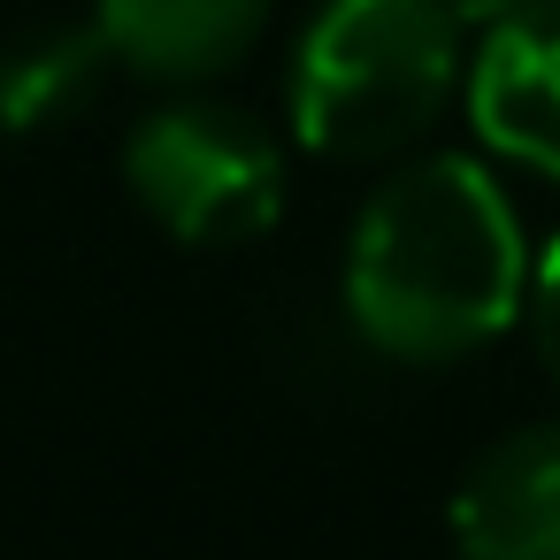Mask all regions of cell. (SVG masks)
Instances as JSON below:
<instances>
[{
    "mask_svg": "<svg viewBox=\"0 0 560 560\" xmlns=\"http://www.w3.org/2000/svg\"><path fill=\"white\" fill-rule=\"evenodd\" d=\"M468 124L491 154L560 177V9L491 24L468 62Z\"/></svg>",
    "mask_w": 560,
    "mask_h": 560,
    "instance_id": "obj_5",
    "label": "cell"
},
{
    "mask_svg": "<svg viewBox=\"0 0 560 560\" xmlns=\"http://www.w3.org/2000/svg\"><path fill=\"white\" fill-rule=\"evenodd\" d=\"M108 55L162 85L223 78L269 24V0H93Z\"/></svg>",
    "mask_w": 560,
    "mask_h": 560,
    "instance_id": "obj_6",
    "label": "cell"
},
{
    "mask_svg": "<svg viewBox=\"0 0 560 560\" xmlns=\"http://www.w3.org/2000/svg\"><path fill=\"white\" fill-rule=\"evenodd\" d=\"M460 9V24H476V32H491V24H522V16H552L560 0H453Z\"/></svg>",
    "mask_w": 560,
    "mask_h": 560,
    "instance_id": "obj_9",
    "label": "cell"
},
{
    "mask_svg": "<svg viewBox=\"0 0 560 560\" xmlns=\"http://www.w3.org/2000/svg\"><path fill=\"white\" fill-rule=\"evenodd\" d=\"M445 529L460 560H560V422L483 445L453 483Z\"/></svg>",
    "mask_w": 560,
    "mask_h": 560,
    "instance_id": "obj_4",
    "label": "cell"
},
{
    "mask_svg": "<svg viewBox=\"0 0 560 560\" xmlns=\"http://www.w3.org/2000/svg\"><path fill=\"white\" fill-rule=\"evenodd\" d=\"M108 39L101 24H55V32H32L0 55V124L9 131H55L70 124L78 108H93L101 78H108Z\"/></svg>",
    "mask_w": 560,
    "mask_h": 560,
    "instance_id": "obj_7",
    "label": "cell"
},
{
    "mask_svg": "<svg viewBox=\"0 0 560 560\" xmlns=\"http://www.w3.org/2000/svg\"><path fill=\"white\" fill-rule=\"evenodd\" d=\"M529 246L468 154H422L392 170L346 238V315L392 361H460L522 323Z\"/></svg>",
    "mask_w": 560,
    "mask_h": 560,
    "instance_id": "obj_1",
    "label": "cell"
},
{
    "mask_svg": "<svg viewBox=\"0 0 560 560\" xmlns=\"http://www.w3.org/2000/svg\"><path fill=\"white\" fill-rule=\"evenodd\" d=\"M529 338H537V361H545V376L560 384V238L545 246V261L529 269Z\"/></svg>",
    "mask_w": 560,
    "mask_h": 560,
    "instance_id": "obj_8",
    "label": "cell"
},
{
    "mask_svg": "<svg viewBox=\"0 0 560 560\" xmlns=\"http://www.w3.org/2000/svg\"><path fill=\"white\" fill-rule=\"evenodd\" d=\"M131 200L185 246H254L284 215V154L277 139L223 101H170L124 147Z\"/></svg>",
    "mask_w": 560,
    "mask_h": 560,
    "instance_id": "obj_3",
    "label": "cell"
},
{
    "mask_svg": "<svg viewBox=\"0 0 560 560\" xmlns=\"http://www.w3.org/2000/svg\"><path fill=\"white\" fill-rule=\"evenodd\" d=\"M453 0H323L292 55V131L330 162H392L460 93Z\"/></svg>",
    "mask_w": 560,
    "mask_h": 560,
    "instance_id": "obj_2",
    "label": "cell"
}]
</instances>
